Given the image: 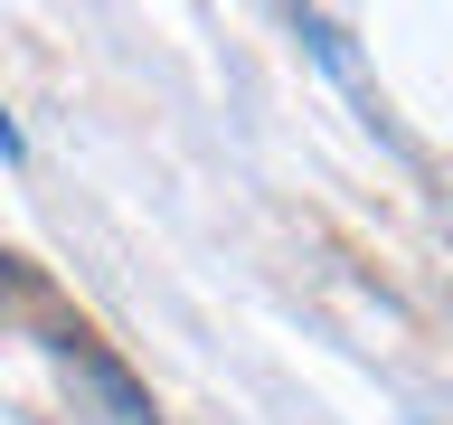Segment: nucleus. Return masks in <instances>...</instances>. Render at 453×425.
I'll use <instances>...</instances> for the list:
<instances>
[{
  "label": "nucleus",
  "instance_id": "obj_1",
  "mask_svg": "<svg viewBox=\"0 0 453 425\" xmlns=\"http://www.w3.org/2000/svg\"><path fill=\"white\" fill-rule=\"evenodd\" d=\"M0 283H10L19 303H38V340L57 350V368H66V378H76V388L95 397V406H104L113 425H161V416H151V397H142V378H133V368L113 359V350H104L95 331H85L76 312H57L48 293H38V274H28V255H0Z\"/></svg>",
  "mask_w": 453,
  "mask_h": 425
},
{
  "label": "nucleus",
  "instance_id": "obj_2",
  "mask_svg": "<svg viewBox=\"0 0 453 425\" xmlns=\"http://www.w3.org/2000/svg\"><path fill=\"white\" fill-rule=\"evenodd\" d=\"M0 161H19V123L10 113H0Z\"/></svg>",
  "mask_w": 453,
  "mask_h": 425
}]
</instances>
